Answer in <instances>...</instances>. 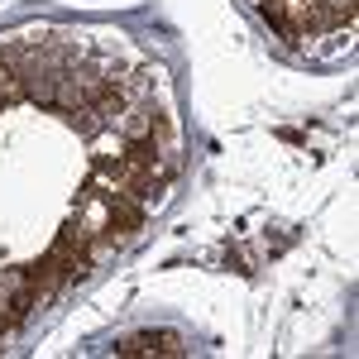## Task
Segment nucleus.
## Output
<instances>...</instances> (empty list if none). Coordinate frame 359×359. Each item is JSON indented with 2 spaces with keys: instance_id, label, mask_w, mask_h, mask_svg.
I'll use <instances>...</instances> for the list:
<instances>
[{
  "instance_id": "1",
  "label": "nucleus",
  "mask_w": 359,
  "mask_h": 359,
  "mask_svg": "<svg viewBox=\"0 0 359 359\" xmlns=\"http://www.w3.org/2000/svg\"><path fill=\"white\" fill-rule=\"evenodd\" d=\"M106 91H111L106 77H96V72H72V77H62V86H57V106H62V111H91Z\"/></svg>"
},
{
  "instance_id": "2",
  "label": "nucleus",
  "mask_w": 359,
  "mask_h": 359,
  "mask_svg": "<svg viewBox=\"0 0 359 359\" xmlns=\"http://www.w3.org/2000/svg\"><path fill=\"white\" fill-rule=\"evenodd\" d=\"M67 269H72V264H67L62 254H53V249H48L39 264H25V287L34 292V297H39V302H48L57 287L67 283Z\"/></svg>"
},
{
  "instance_id": "3",
  "label": "nucleus",
  "mask_w": 359,
  "mask_h": 359,
  "mask_svg": "<svg viewBox=\"0 0 359 359\" xmlns=\"http://www.w3.org/2000/svg\"><path fill=\"white\" fill-rule=\"evenodd\" d=\"M106 196H111V225H106V245L139 235V230H144V206H139V196H125V192H106Z\"/></svg>"
},
{
  "instance_id": "4",
  "label": "nucleus",
  "mask_w": 359,
  "mask_h": 359,
  "mask_svg": "<svg viewBox=\"0 0 359 359\" xmlns=\"http://www.w3.org/2000/svg\"><path fill=\"white\" fill-rule=\"evenodd\" d=\"M115 355H187V340L177 331H139L115 345Z\"/></svg>"
},
{
  "instance_id": "5",
  "label": "nucleus",
  "mask_w": 359,
  "mask_h": 359,
  "mask_svg": "<svg viewBox=\"0 0 359 359\" xmlns=\"http://www.w3.org/2000/svg\"><path fill=\"white\" fill-rule=\"evenodd\" d=\"M111 125H115L125 139H149V135H154V125H158V115L149 111V106H125V111L115 115Z\"/></svg>"
},
{
  "instance_id": "6",
  "label": "nucleus",
  "mask_w": 359,
  "mask_h": 359,
  "mask_svg": "<svg viewBox=\"0 0 359 359\" xmlns=\"http://www.w3.org/2000/svg\"><path fill=\"white\" fill-rule=\"evenodd\" d=\"M15 101H25V82L15 77V67H10V62H0V111H5V106H15Z\"/></svg>"
},
{
  "instance_id": "7",
  "label": "nucleus",
  "mask_w": 359,
  "mask_h": 359,
  "mask_svg": "<svg viewBox=\"0 0 359 359\" xmlns=\"http://www.w3.org/2000/svg\"><path fill=\"white\" fill-rule=\"evenodd\" d=\"M25 96H34L39 106H53V101H57V82H53V77H29Z\"/></svg>"
}]
</instances>
